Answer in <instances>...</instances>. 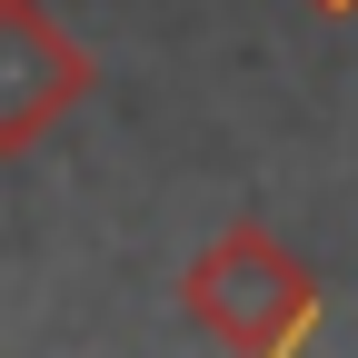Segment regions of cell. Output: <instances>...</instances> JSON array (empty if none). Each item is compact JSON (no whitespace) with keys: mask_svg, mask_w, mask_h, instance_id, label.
Masks as SVG:
<instances>
[{"mask_svg":"<svg viewBox=\"0 0 358 358\" xmlns=\"http://www.w3.org/2000/svg\"><path fill=\"white\" fill-rule=\"evenodd\" d=\"M100 90V60L60 30L50 0H0V159L40 150Z\"/></svg>","mask_w":358,"mask_h":358,"instance_id":"7a4b0ae2","label":"cell"},{"mask_svg":"<svg viewBox=\"0 0 358 358\" xmlns=\"http://www.w3.org/2000/svg\"><path fill=\"white\" fill-rule=\"evenodd\" d=\"M179 308L229 358H299L308 319H319V279H308V259L289 239H268L259 219H239V229H219L179 268Z\"/></svg>","mask_w":358,"mask_h":358,"instance_id":"6da1fadb","label":"cell"},{"mask_svg":"<svg viewBox=\"0 0 358 358\" xmlns=\"http://www.w3.org/2000/svg\"><path fill=\"white\" fill-rule=\"evenodd\" d=\"M308 10H329V20H348V10H358V0H308Z\"/></svg>","mask_w":358,"mask_h":358,"instance_id":"3957f363","label":"cell"}]
</instances>
